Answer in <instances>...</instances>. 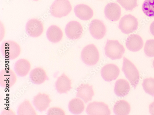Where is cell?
Here are the masks:
<instances>
[{
	"mask_svg": "<svg viewBox=\"0 0 154 115\" xmlns=\"http://www.w3.org/2000/svg\"><path fill=\"white\" fill-rule=\"evenodd\" d=\"M29 77L33 83L37 85L42 84L48 78L45 71L41 67L33 69L30 72Z\"/></svg>",
	"mask_w": 154,
	"mask_h": 115,
	"instance_id": "ffe728a7",
	"label": "cell"
},
{
	"mask_svg": "<svg viewBox=\"0 0 154 115\" xmlns=\"http://www.w3.org/2000/svg\"><path fill=\"white\" fill-rule=\"evenodd\" d=\"M1 50L3 57L9 60L17 58L21 52L19 45L17 43L11 40L3 42L1 46Z\"/></svg>",
	"mask_w": 154,
	"mask_h": 115,
	"instance_id": "5b68a950",
	"label": "cell"
},
{
	"mask_svg": "<svg viewBox=\"0 0 154 115\" xmlns=\"http://www.w3.org/2000/svg\"><path fill=\"white\" fill-rule=\"evenodd\" d=\"M69 111L74 114H79L82 113L85 109L84 102L79 98H74L69 102L68 105Z\"/></svg>",
	"mask_w": 154,
	"mask_h": 115,
	"instance_id": "d4e9b609",
	"label": "cell"
},
{
	"mask_svg": "<svg viewBox=\"0 0 154 115\" xmlns=\"http://www.w3.org/2000/svg\"><path fill=\"white\" fill-rule=\"evenodd\" d=\"M146 55L149 57H154V40L147 41L144 48Z\"/></svg>",
	"mask_w": 154,
	"mask_h": 115,
	"instance_id": "f1b7e54d",
	"label": "cell"
},
{
	"mask_svg": "<svg viewBox=\"0 0 154 115\" xmlns=\"http://www.w3.org/2000/svg\"><path fill=\"white\" fill-rule=\"evenodd\" d=\"M137 19L131 15H126L120 20L119 28L125 34H129L136 30L138 28Z\"/></svg>",
	"mask_w": 154,
	"mask_h": 115,
	"instance_id": "8992f818",
	"label": "cell"
},
{
	"mask_svg": "<svg viewBox=\"0 0 154 115\" xmlns=\"http://www.w3.org/2000/svg\"><path fill=\"white\" fill-rule=\"evenodd\" d=\"M16 73L10 69H5L0 72V85L3 88H10L16 83Z\"/></svg>",
	"mask_w": 154,
	"mask_h": 115,
	"instance_id": "9c48e42d",
	"label": "cell"
},
{
	"mask_svg": "<svg viewBox=\"0 0 154 115\" xmlns=\"http://www.w3.org/2000/svg\"><path fill=\"white\" fill-rule=\"evenodd\" d=\"M25 29L27 34L29 36L36 37L40 36L43 33V25L41 21L32 19L27 22Z\"/></svg>",
	"mask_w": 154,
	"mask_h": 115,
	"instance_id": "ba28073f",
	"label": "cell"
},
{
	"mask_svg": "<svg viewBox=\"0 0 154 115\" xmlns=\"http://www.w3.org/2000/svg\"><path fill=\"white\" fill-rule=\"evenodd\" d=\"M65 113L63 110L60 108L52 107L49 108L47 112L48 115H64Z\"/></svg>",
	"mask_w": 154,
	"mask_h": 115,
	"instance_id": "f546056e",
	"label": "cell"
},
{
	"mask_svg": "<svg viewBox=\"0 0 154 115\" xmlns=\"http://www.w3.org/2000/svg\"><path fill=\"white\" fill-rule=\"evenodd\" d=\"M150 30L151 34L154 36V21L152 22L150 25Z\"/></svg>",
	"mask_w": 154,
	"mask_h": 115,
	"instance_id": "d6a6232c",
	"label": "cell"
},
{
	"mask_svg": "<svg viewBox=\"0 0 154 115\" xmlns=\"http://www.w3.org/2000/svg\"><path fill=\"white\" fill-rule=\"evenodd\" d=\"M142 86L146 93L154 96V79L150 78L144 79Z\"/></svg>",
	"mask_w": 154,
	"mask_h": 115,
	"instance_id": "4316f807",
	"label": "cell"
},
{
	"mask_svg": "<svg viewBox=\"0 0 154 115\" xmlns=\"http://www.w3.org/2000/svg\"><path fill=\"white\" fill-rule=\"evenodd\" d=\"M131 111V106L129 103L124 100H120L116 102L113 108V111L116 115H127Z\"/></svg>",
	"mask_w": 154,
	"mask_h": 115,
	"instance_id": "603a6c76",
	"label": "cell"
},
{
	"mask_svg": "<svg viewBox=\"0 0 154 115\" xmlns=\"http://www.w3.org/2000/svg\"><path fill=\"white\" fill-rule=\"evenodd\" d=\"M99 57L98 51L93 44L87 45L82 51V60L87 66H92L96 65L99 61Z\"/></svg>",
	"mask_w": 154,
	"mask_h": 115,
	"instance_id": "277c9868",
	"label": "cell"
},
{
	"mask_svg": "<svg viewBox=\"0 0 154 115\" xmlns=\"http://www.w3.org/2000/svg\"><path fill=\"white\" fill-rule=\"evenodd\" d=\"M77 89V97L82 99L85 104L92 100L94 95L92 86L88 84H82Z\"/></svg>",
	"mask_w": 154,
	"mask_h": 115,
	"instance_id": "2e32d148",
	"label": "cell"
},
{
	"mask_svg": "<svg viewBox=\"0 0 154 115\" xmlns=\"http://www.w3.org/2000/svg\"><path fill=\"white\" fill-rule=\"evenodd\" d=\"M51 100L48 95L40 93L34 96L32 100L33 105L38 111L43 112L49 107Z\"/></svg>",
	"mask_w": 154,
	"mask_h": 115,
	"instance_id": "4fadbf2b",
	"label": "cell"
},
{
	"mask_svg": "<svg viewBox=\"0 0 154 115\" xmlns=\"http://www.w3.org/2000/svg\"><path fill=\"white\" fill-rule=\"evenodd\" d=\"M153 67L154 68V60L153 61Z\"/></svg>",
	"mask_w": 154,
	"mask_h": 115,
	"instance_id": "836d02e7",
	"label": "cell"
},
{
	"mask_svg": "<svg viewBox=\"0 0 154 115\" xmlns=\"http://www.w3.org/2000/svg\"><path fill=\"white\" fill-rule=\"evenodd\" d=\"M74 12L76 17L84 21L90 19L94 15L93 10L87 5L84 4L76 6L74 8Z\"/></svg>",
	"mask_w": 154,
	"mask_h": 115,
	"instance_id": "ac0fdd59",
	"label": "cell"
},
{
	"mask_svg": "<svg viewBox=\"0 0 154 115\" xmlns=\"http://www.w3.org/2000/svg\"><path fill=\"white\" fill-rule=\"evenodd\" d=\"M149 111L151 115H154V101L151 104L149 107Z\"/></svg>",
	"mask_w": 154,
	"mask_h": 115,
	"instance_id": "1f68e13d",
	"label": "cell"
},
{
	"mask_svg": "<svg viewBox=\"0 0 154 115\" xmlns=\"http://www.w3.org/2000/svg\"><path fill=\"white\" fill-rule=\"evenodd\" d=\"M72 10V7L68 0H55L50 7L51 15L57 18L67 16Z\"/></svg>",
	"mask_w": 154,
	"mask_h": 115,
	"instance_id": "6da1fadb",
	"label": "cell"
},
{
	"mask_svg": "<svg viewBox=\"0 0 154 115\" xmlns=\"http://www.w3.org/2000/svg\"><path fill=\"white\" fill-rule=\"evenodd\" d=\"M91 115H109L111 112L107 105L103 102H94L88 105L86 110Z\"/></svg>",
	"mask_w": 154,
	"mask_h": 115,
	"instance_id": "52a82bcc",
	"label": "cell"
},
{
	"mask_svg": "<svg viewBox=\"0 0 154 115\" xmlns=\"http://www.w3.org/2000/svg\"><path fill=\"white\" fill-rule=\"evenodd\" d=\"M31 69V65L29 61L25 59H20L15 63L14 70L19 76L23 77L27 75Z\"/></svg>",
	"mask_w": 154,
	"mask_h": 115,
	"instance_id": "d6986e66",
	"label": "cell"
},
{
	"mask_svg": "<svg viewBox=\"0 0 154 115\" xmlns=\"http://www.w3.org/2000/svg\"><path fill=\"white\" fill-rule=\"evenodd\" d=\"M48 40L51 42L57 43L62 39L63 33L61 30L55 25H51L48 29L46 33Z\"/></svg>",
	"mask_w": 154,
	"mask_h": 115,
	"instance_id": "7402d4cb",
	"label": "cell"
},
{
	"mask_svg": "<svg viewBox=\"0 0 154 115\" xmlns=\"http://www.w3.org/2000/svg\"><path fill=\"white\" fill-rule=\"evenodd\" d=\"M18 115H36L37 113L29 101L25 100L18 106Z\"/></svg>",
	"mask_w": 154,
	"mask_h": 115,
	"instance_id": "cb8c5ba5",
	"label": "cell"
},
{
	"mask_svg": "<svg viewBox=\"0 0 154 115\" xmlns=\"http://www.w3.org/2000/svg\"><path fill=\"white\" fill-rule=\"evenodd\" d=\"M142 10L147 16L154 17V0H145L142 6Z\"/></svg>",
	"mask_w": 154,
	"mask_h": 115,
	"instance_id": "484cf974",
	"label": "cell"
},
{
	"mask_svg": "<svg viewBox=\"0 0 154 115\" xmlns=\"http://www.w3.org/2000/svg\"><path fill=\"white\" fill-rule=\"evenodd\" d=\"M123 45L118 40H107L105 47L106 55L112 60L122 58L125 52Z\"/></svg>",
	"mask_w": 154,
	"mask_h": 115,
	"instance_id": "3957f363",
	"label": "cell"
},
{
	"mask_svg": "<svg viewBox=\"0 0 154 115\" xmlns=\"http://www.w3.org/2000/svg\"><path fill=\"white\" fill-rule=\"evenodd\" d=\"M120 72L119 67L113 64L106 65L102 69L101 74L102 78L106 81L110 82L116 80Z\"/></svg>",
	"mask_w": 154,
	"mask_h": 115,
	"instance_id": "7c38bea8",
	"label": "cell"
},
{
	"mask_svg": "<svg viewBox=\"0 0 154 115\" xmlns=\"http://www.w3.org/2000/svg\"><path fill=\"white\" fill-rule=\"evenodd\" d=\"M104 12L107 19L112 22H116L118 21L121 17V8L117 3H109L106 6Z\"/></svg>",
	"mask_w": 154,
	"mask_h": 115,
	"instance_id": "5bb4252c",
	"label": "cell"
},
{
	"mask_svg": "<svg viewBox=\"0 0 154 115\" xmlns=\"http://www.w3.org/2000/svg\"><path fill=\"white\" fill-rule=\"evenodd\" d=\"M65 31L66 36L69 39L75 40L81 37L83 33V29L79 22L72 21L66 25Z\"/></svg>",
	"mask_w": 154,
	"mask_h": 115,
	"instance_id": "30bf717a",
	"label": "cell"
},
{
	"mask_svg": "<svg viewBox=\"0 0 154 115\" xmlns=\"http://www.w3.org/2000/svg\"><path fill=\"white\" fill-rule=\"evenodd\" d=\"M71 82L68 77L63 73L58 78L55 83V88L60 94L67 93L72 88Z\"/></svg>",
	"mask_w": 154,
	"mask_h": 115,
	"instance_id": "e0dca14e",
	"label": "cell"
},
{
	"mask_svg": "<svg viewBox=\"0 0 154 115\" xmlns=\"http://www.w3.org/2000/svg\"><path fill=\"white\" fill-rule=\"evenodd\" d=\"M117 2L126 11H132L137 6V0H117Z\"/></svg>",
	"mask_w": 154,
	"mask_h": 115,
	"instance_id": "83f0119b",
	"label": "cell"
},
{
	"mask_svg": "<svg viewBox=\"0 0 154 115\" xmlns=\"http://www.w3.org/2000/svg\"><path fill=\"white\" fill-rule=\"evenodd\" d=\"M1 115H15V112L11 110L5 109L3 111Z\"/></svg>",
	"mask_w": 154,
	"mask_h": 115,
	"instance_id": "4dcf8cb0",
	"label": "cell"
},
{
	"mask_svg": "<svg viewBox=\"0 0 154 115\" xmlns=\"http://www.w3.org/2000/svg\"><path fill=\"white\" fill-rule=\"evenodd\" d=\"M130 90V85L125 80L119 79L116 82L114 91L117 96L124 97L127 96Z\"/></svg>",
	"mask_w": 154,
	"mask_h": 115,
	"instance_id": "44dd1931",
	"label": "cell"
},
{
	"mask_svg": "<svg viewBox=\"0 0 154 115\" xmlns=\"http://www.w3.org/2000/svg\"><path fill=\"white\" fill-rule=\"evenodd\" d=\"M89 31L94 38L99 40L102 39L105 36L106 29L104 24L102 21L94 19L90 24Z\"/></svg>",
	"mask_w": 154,
	"mask_h": 115,
	"instance_id": "8fae6325",
	"label": "cell"
},
{
	"mask_svg": "<svg viewBox=\"0 0 154 115\" xmlns=\"http://www.w3.org/2000/svg\"><path fill=\"white\" fill-rule=\"evenodd\" d=\"M33 1H39V0H33Z\"/></svg>",
	"mask_w": 154,
	"mask_h": 115,
	"instance_id": "e575fe53",
	"label": "cell"
},
{
	"mask_svg": "<svg viewBox=\"0 0 154 115\" xmlns=\"http://www.w3.org/2000/svg\"><path fill=\"white\" fill-rule=\"evenodd\" d=\"M122 70L126 78L135 89L140 79L139 73L135 66L130 60L124 57Z\"/></svg>",
	"mask_w": 154,
	"mask_h": 115,
	"instance_id": "7a4b0ae2",
	"label": "cell"
},
{
	"mask_svg": "<svg viewBox=\"0 0 154 115\" xmlns=\"http://www.w3.org/2000/svg\"><path fill=\"white\" fill-rule=\"evenodd\" d=\"M125 44L128 49L132 52H136L143 48V42L140 36L133 34L128 37Z\"/></svg>",
	"mask_w": 154,
	"mask_h": 115,
	"instance_id": "9a60e30c",
	"label": "cell"
}]
</instances>
